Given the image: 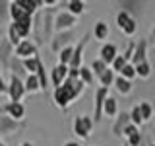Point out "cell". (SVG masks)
<instances>
[{
	"instance_id": "f6af8a7d",
	"label": "cell",
	"mask_w": 155,
	"mask_h": 146,
	"mask_svg": "<svg viewBox=\"0 0 155 146\" xmlns=\"http://www.w3.org/2000/svg\"><path fill=\"white\" fill-rule=\"evenodd\" d=\"M153 117H155V115H153Z\"/></svg>"
},
{
	"instance_id": "3957f363",
	"label": "cell",
	"mask_w": 155,
	"mask_h": 146,
	"mask_svg": "<svg viewBox=\"0 0 155 146\" xmlns=\"http://www.w3.org/2000/svg\"><path fill=\"white\" fill-rule=\"evenodd\" d=\"M116 26L122 29L124 35H134L136 29H138V23H136V19L130 16L128 12H118V16H116Z\"/></svg>"
},
{
	"instance_id": "7bdbcfd3",
	"label": "cell",
	"mask_w": 155,
	"mask_h": 146,
	"mask_svg": "<svg viewBox=\"0 0 155 146\" xmlns=\"http://www.w3.org/2000/svg\"><path fill=\"white\" fill-rule=\"evenodd\" d=\"M124 146H128V144H124Z\"/></svg>"
},
{
	"instance_id": "30bf717a",
	"label": "cell",
	"mask_w": 155,
	"mask_h": 146,
	"mask_svg": "<svg viewBox=\"0 0 155 146\" xmlns=\"http://www.w3.org/2000/svg\"><path fill=\"white\" fill-rule=\"evenodd\" d=\"M16 55L19 57V58H31V57H37V47L33 45L31 41H27V39H23L21 43L16 47Z\"/></svg>"
},
{
	"instance_id": "d6986e66",
	"label": "cell",
	"mask_w": 155,
	"mask_h": 146,
	"mask_svg": "<svg viewBox=\"0 0 155 146\" xmlns=\"http://www.w3.org/2000/svg\"><path fill=\"white\" fill-rule=\"evenodd\" d=\"M103 113L107 117H114L116 115V99H114V97L107 96V99H105V103H103Z\"/></svg>"
},
{
	"instance_id": "484cf974",
	"label": "cell",
	"mask_w": 155,
	"mask_h": 146,
	"mask_svg": "<svg viewBox=\"0 0 155 146\" xmlns=\"http://www.w3.org/2000/svg\"><path fill=\"white\" fill-rule=\"evenodd\" d=\"M80 80L84 82V84H87V86L93 84V72H91V68H87V66L80 68Z\"/></svg>"
},
{
	"instance_id": "b9f144b4",
	"label": "cell",
	"mask_w": 155,
	"mask_h": 146,
	"mask_svg": "<svg viewBox=\"0 0 155 146\" xmlns=\"http://www.w3.org/2000/svg\"><path fill=\"white\" fill-rule=\"evenodd\" d=\"M153 55H155V49H153Z\"/></svg>"
},
{
	"instance_id": "8992f818",
	"label": "cell",
	"mask_w": 155,
	"mask_h": 146,
	"mask_svg": "<svg viewBox=\"0 0 155 146\" xmlns=\"http://www.w3.org/2000/svg\"><path fill=\"white\" fill-rule=\"evenodd\" d=\"M107 96H109V88H99L95 94V115H93L95 123H99L103 119V103H105Z\"/></svg>"
},
{
	"instance_id": "d4e9b609",
	"label": "cell",
	"mask_w": 155,
	"mask_h": 146,
	"mask_svg": "<svg viewBox=\"0 0 155 146\" xmlns=\"http://www.w3.org/2000/svg\"><path fill=\"white\" fill-rule=\"evenodd\" d=\"M114 86H116V90L120 92V94H130V90H132V84H130L128 80H124L122 76H118V78H114Z\"/></svg>"
},
{
	"instance_id": "277c9868",
	"label": "cell",
	"mask_w": 155,
	"mask_h": 146,
	"mask_svg": "<svg viewBox=\"0 0 155 146\" xmlns=\"http://www.w3.org/2000/svg\"><path fill=\"white\" fill-rule=\"evenodd\" d=\"M91 129H93V119L85 115H78L74 121V133L80 136V138H87L91 134Z\"/></svg>"
},
{
	"instance_id": "d6a6232c",
	"label": "cell",
	"mask_w": 155,
	"mask_h": 146,
	"mask_svg": "<svg viewBox=\"0 0 155 146\" xmlns=\"http://www.w3.org/2000/svg\"><path fill=\"white\" fill-rule=\"evenodd\" d=\"M126 64H128V61H126L122 55H118V57L113 61V68H110V70H118V74H120V70H122Z\"/></svg>"
},
{
	"instance_id": "8d00e7d4",
	"label": "cell",
	"mask_w": 155,
	"mask_h": 146,
	"mask_svg": "<svg viewBox=\"0 0 155 146\" xmlns=\"http://www.w3.org/2000/svg\"><path fill=\"white\" fill-rule=\"evenodd\" d=\"M0 94H8V86L4 84V80H2V74H0Z\"/></svg>"
},
{
	"instance_id": "2e32d148",
	"label": "cell",
	"mask_w": 155,
	"mask_h": 146,
	"mask_svg": "<svg viewBox=\"0 0 155 146\" xmlns=\"http://www.w3.org/2000/svg\"><path fill=\"white\" fill-rule=\"evenodd\" d=\"M4 109H6L8 117H12L14 121H21L23 117H25V107H23L21 103H12V101H10Z\"/></svg>"
},
{
	"instance_id": "836d02e7",
	"label": "cell",
	"mask_w": 155,
	"mask_h": 146,
	"mask_svg": "<svg viewBox=\"0 0 155 146\" xmlns=\"http://www.w3.org/2000/svg\"><path fill=\"white\" fill-rule=\"evenodd\" d=\"M105 70H107V64H105V62H101V61H95L93 64H91V72H95L97 76H101Z\"/></svg>"
},
{
	"instance_id": "44dd1931",
	"label": "cell",
	"mask_w": 155,
	"mask_h": 146,
	"mask_svg": "<svg viewBox=\"0 0 155 146\" xmlns=\"http://www.w3.org/2000/svg\"><path fill=\"white\" fill-rule=\"evenodd\" d=\"M66 6H68V14H72V16L76 18V16H80V14L84 12V6H85V4L81 2V0H70Z\"/></svg>"
},
{
	"instance_id": "9a60e30c",
	"label": "cell",
	"mask_w": 155,
	"mask_h": 146,
	"mask_svg": "<svg viewBox=\"0 0 155 146\" xmlns=\"http://www.w3.org/2000/svg\"><path fill=\"white\" fill-rule=\"evenodd\" d=\"M10 18H12V22H27V19H31V16L27 12H23L19 8L18 0L16 2H10Z\"/></svg>"
},
{
	"instance_id": "603a6c76",
	"label": "cell",
	"mask_w": 155,
	"mask_h": 146,
	"mask_svg": "<svg viewBox=\"0 0 155 146\" xmlns=\"http://www.w3.org/2000/svg\"><path fill=\"white\" fill-rule=\"evenodd\" d=\"M23 86H25V92H31V94H35V92L41 90V84H39V80H37L35 74H29Z\"/></svg>"
},
{
	"instance_id": "ab89813d",
	"label": "cell",
	"mask_w": 155,
	"mask_h": 146,
	"mask_svg": "<svg viewBox=\"0 0 155 146\" xmlns=\"http://www.w3.org/2000/svg\"><path fill=\"white\" fill-rule=\"evenodd\" d=\"M0 146H6V144H4V142H2V140H0Z\"/></svg>"
},
{
	"instance_id": "4316f807",
	"label": "cell",
	"mask_w": 155,
	"mask_h": 146,
	"mask_svg": "<svg viewBox=\"0 0 155 146\" xmlns=\"http://www.w3.org/2000/svg\"><path fill=\"white\" fill-rule=\"evenodd\" d=\"M37 80H39V84H41V90H47V86H48V78H47V72H45V66H43V62L39 64L37 68Z\"/></svg>"
},
{
	"instance_id": "52a82bcc",
	"label": "cell",
	"mask_w": 155,
	"mask_h": 146,
	"mask_svg": "<svg viewBox=\"0 0 155 146\" xmlns=\"http://www.w3.org/2000/svg\"><path fill=\"white\" fill-rule=\"evenodd\" d=\"M21 127L23 125L19 123V121H14L12 117H8V115L0 117V134H14V133H18Z\"/></svg>"
},
{
	"instance_id": "e0dca14e",
	"label": "cell",
	"mask_w": 155,
	"mask_h": 146,
	"mask_svg": "<svg viewBox=\"0 0 155 146\" xmlns=\"http://www.w3.org/2000/svg\"><path fill=\"white\" fill-rule=\"evenodd\" d=\"M116 58V47L110 45V43H107V45H103V49H101V62H105V64H113V61Z\"/></svg>"
},
{
	"instance_id": "5b68a950",
	"label": "cell",
	"mask_w": 155,
	"mask_h": 146,
	"mask_svg": "<svg viewBox=\"0 0 155 146\" xmlns=\"http://www.w3.org/2000/svg\"><path fill=\"white\" fill-rule=\"evenodd\" d=\"M74 23H76V18L68 12H60V14H56V18H54V29L58 33L70 31V29L74 27Z\"/></svg>"
},
{
	"instance_id": "74e56055",
	"label": "cell",
	"mask_w": 155,
	"mask_h": 146,
	"mask_svg": "<svg viewBox=\"0 0 155 146\" xmlns=\"http://www.w3.org/2000/svg\"><path fill=\"white\" fill-rule=\"evenodd\" d=\"M64 146H80V144H78V142H66Z\"/></svg>"
},
{
	"instance_id": "f35d334b",
	"label": "cell",
	"mask_w": 155,
	"mask_h": 146,
	"mask_svg": "<svg viewBox=\"0 0 155 146\" xmlns=\"http://www.w3.org/2000/svg\"><path fill=\"white\" fill-rule=\"evenodd\" d=\"M21 146H33V144H31V142H23Z\"/></svg>"
},
{
	"instance_id": "7402d4cb",
	"label": "cell",
	"mask_w": 155,
	"mask_h": 146,
	"mask_svg": "<svg viewBox=\"0 0 155 146\" xmlns=\"http://www.w3.org/2000/svg\"><path fill=\"white\" fill-rule=\"evenodd\" d=\"M93 35H95V39H101V41L109 37V27H107V23H105V22H97V23H95Z\"/></svg>"
},
{
	"instance_id": "ba28073f",
	"label": "cell",
	"mask_w": 155,
	"mask_h": 146,
	"mask_svg": "<svg viewBox=\"0 0 155 146\" xmlns=\"http://www.w3.org/2000/svg\"><path fill=\"white\" fill-rule=\"evenodd\" d=\"M72 39H74V31H62V33H56V37L52 39V43H51V49L52 51H62V47H70V43H72Z\"/></svg>"
},
{
	"instance_id": "6da1fadb",
	"label": "cell",
	"mask_w": 155,
	"mask_h": 146,
	"mask_svg": "<svg viewBox=\"0 0 155 146\" xmlns=\"http://www.w3.org/2000/svg\"><path fill=\"white\" fill-rule=\"evenodd\" d=\"M84 82L81 80H72V78H66L64 84L60 88H54V101L56 105L60 107V109H66L70 103H74V99L78 96L81 94V90H84Z\"/></svg>"
},
{
	"instance_id": "ac0fdd59",
	"label": "cell",
	"mask_w": 155,
	"mask_h": 146,
	"mask_svg": "<svg viewBox=\"0 0 155 146\" xmlns=\"http://www.w3.org/2000/svg\"><path fill=\"white\" fill-rule=\"evenodd\" d=\"M18 4L23 12H27L29 16H33V14L37 12V8L43 6V0H18Z\"/></svg>"
},
{
	"instance_id": "9c48e42d",
	"label": "cell",
	"mask_w": 155,
	"mask_h": 146,
	"mask_svg": "<svg viewBox=\"0 0 155 146\" xmlns=\"http://www.w3.org/2000/svg\"><path fill=\"white\" fill-rule=\"evenodd\" d=\"M85 43H87V35H85V37L74 47V53H72V61H70V64H68V68H70V70H80V68H81V53H84Z\"/></svg>"
},
{
	"instance_id": "7c38bea8",
	"label": "cell",
	"mask_w": 155,
	"mask_h": 146,
	"mask_svg": "<svg viewBox=\"0 0 155 146\" xmlns=\"http://www.w3.org/2000/svg\"><path fill=\"white\" fill-rule=\"evenodd\" d=\"M122 136H126V140H128V146H140V142H142V134H140V129L138 127H134L132 123H130L128 127L124 129V134Z\"/></svg>"
},
{
	"instance_id": "e575fe53",
	"label": "cell",
	"mask_w": 155,
	"mask_h": 146,
	"mask_svg": "<svg viewBox=\"0 0 155 146\" xmlns=\"http://www.w3.org/2000/svg\"><path fill=\"white\" fill-rule=\"evenodd\" d=\"M8 14H10V2H0V22H4Z\"/></svg>"
},
{
	"instance_id": "ee69618b",
	"label": "cell",
	"mask_w": 155,
	"mask_h": 146,
	"mask_svg": "<svg viewBox=\"0 0 155 146\" xmlns=\"http://www.w3.org/2000/svg\"><path fill=\"white\" fill-rule=\"evenodd\" d=\"M151 146H155V144H151Z\"/></svg>"
},
{
	"instance_id": "f546056e",
	"label": "cell",
	"mask_w": 155,
	"mask_h": 146,
	"mask_svg": "<svg viewBox=\"0 0 155 146\" xmlns=\"http://www.w3.org/2000/svg\"><path fill=\"white\" fill-rule=\"evenodd\" d=\"M72 53H74V47H64L60 51V64H64V66H68L70 64V61H72Z\"/></svg>"
},
{
	"instance_id": "4fadbf2b",
	"label": "cell",
	"mask_w": 155,
	"mask_h": 146,
	"mask_svg": "<svg viewBox=\"0 0 155 146\" xmlns=\"http://www.w3.org/2000/svg\"><path fill=\"white\" fill-rule=\"evenodd\" d=\"M130 125V113H118L114 125H113V134L114 136H122L124 134V129Z\"/></svg>"
},
{
	"instance_id": "d590c367",
	"label": "cell",
	"mask_w": 155,
	"mask_h": 146,
	"mask_svg": "<svg viewBox=\"0 0 155 146\" xmlns=\"http://www.w3.org/2000/svg\"><path fill=\"white\" fill-rule=\"evenodd\" d=\"M134 49H136V45H134V43H128V47H126V51H124V58H126V61H130V58H132V55H134Z\"/></svg>"
},
{
	"instance_id": "7a4b0ae2",
	"label": "cell",
	"mask_w": 155,
	"mask_h": 146,
	"mask_svg": "<svg viewBox=\"0 0 155 146\" xmlns=\"http://www.w3.org/2000/svg\"><path fill=\"white\" fill-rule=\"evenodd\" d=\"M25 94V86L19 80V76L10 74V86H8V96L12 99V103H21V97Z\"/></svg>"
},
{
	"instance_id": "ffe728a7",
	"label": "cell",
	"mask_w": 155,
	"mask_h": 146,
	"mask_svg": "<svg viewBox=\"0 0 155 146\" xmlns=\"http://www.w3.org/2000/svg\"><path fill=\"white\" fill-rule=\"evenodd\" d=\"M41 62H43V61H41L39 57H31V58H25L21 64H23V68H25V70L31 72V74H37V68H39V64H41Z\"/></svg>"
},
{
	"instance_id": "f1b7e54d",
	"label": "cell",
	"mask_w": 155,
	"mask_h": 146,
	"mask_svg": "<svg viewBox=\"0 0 155 146\" xmlns=\"http://www.w3.org/2000/svg\"><path fill=\"white\" fill-rule=\"evenodd\" d=\"M138 107H140V115H142L143 123L149 119V117H153V109H151V105H149V101H143V103H140Z\"/></svg>"
},
{
	"instance_id": "1f68e13d",
	"label": "cell",
	"mask_w": 155,
	"mask_h": 146,
	"mask_svg": "<svg viewBox=\"0 0 155 146\" xmlns=\"http://www.w3.org/2000/svg\"><path fill=\"white\" fill-rule=\"evenodd\" d=\"M120 76H122L124 80H128V82H130V80H132V78L136 76V70H134V66L128 62V64H126V66L122 68V70H120Z\"/></svg>"
},
{
	"instance_id": "60d3db41",
	"label": "cell",
	"mask_w": 155,
	"mask_h": 146,
	"mask_svg": "<svg viewBox=\"0 0 155 146\" xmlns=\"http://www.w3.org/2000/svg\"><path fill=\"white\" fill-rule=\"evenodd\" d=\"M153 39H155V27H153Z\"/></svg>"
},
{
	"instance_id": "5bb4252c",
	"label": "cell",
	"mask_w": 155,
	"mask_h": 146,
	"mask_svg": "<svg viewBox=\"0 0 155 146\" xmlns=\"http://www.w3.org/2000/svg\"><path fill=\"white\" fill-rule=\"evenodd\" d=\"M145 49H147V43H145V39H140L138 41V45H136V49H134V55H132V66H136V64H140V62H145L147 58H145Z\"/></svg>"
},
{
	"instance_id": "8fae6325",
	"label": "cell",
	"mask_w": 155,
	"mask_h": 146,
	"mask_svg": "<svg viewBox=\"0 0 155 146\" xmlns=\"http://www.w3.org/2000/svg\"><path fill=\"white\" fill-rule=\"evenodd\" d=\"M66 78H68V66H64V64H54V68L51 70L52 86H54V88H60L62 84H64Z\"/></svg>"
},
{
	"instance_id": "83f0119b",
	"label": "cell",
	"mask_w": 155,
	"mask_h": 146,
	"mask_svg": "<svg viewBox=\"0 0 155 146\" xmlns=\"http://www.w3.org/2000/svg\"><path fill=\"white\" fill-rule=\"evenodd\" d=\"M99 80H101V88H109V86L114 82V74H113V70H110V68H107L103 74L99 76Z\"/></svg>"
},
{
	"instance_id": "4dcf8cb0",
	"label": "cell",
	"mask_w": 155,
	"mask_h": 146,
	"mask_svg": "<svg viewBox=\"0 0 155 146\" xmlns=\"http://www.w3.org/2000/svg\"><path fill=\"white\" fill-rule=\"evenodd\" d=\"M130 123H132L134 127H138V129L143 125V121H142V115H140V107H138V105H136L134 109L130 111Z\"/></svg>"
},
{
	"instance_id": "cb8c5ba5",
	"label": "cell",
	"mask_w": 155,
	"mask_h": 146,
	"mask_svg": "<svg viewBox=\"0 0 155 146\" xmlns=\"http://www.w3.org/2000/svg\"><path fill=\"white\" fill-rule=\"evenodd\" d=\"M134 70H136V76H140V78H149V74H151V64H149L147 61H145V62H140V64L134 66Z\"/></svg>"
}]
</instances>
